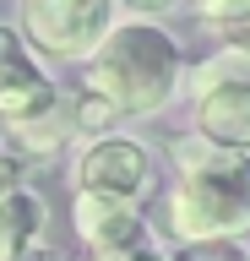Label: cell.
I'll list each match as a JSON object with an SVG mask.
<instances>
[{
    "label": "cell",
    "mask_w": 250,
    "mask_h": 261,
    "mask_svg": "<svg viewBox=\"0 0 250 261\" xmlns=\"http://www.w3.org/2000/svg\"><path fill=\"white\" fill-rule=\"evenodd\" d=\"M169 234L185 245L196 240H229L250 228V158L234 147H217L207 136L180 147V179L163 201Z\"/></svg>",
    "instance_id": "cell-1"
},
{
    "label": "cell",
    "mask_w": 250,
    "mask_h": 261,
    "mask_svg": "<svg viewBox=\"0 0 250 261\" xmlns=\"http://www.w3.org/2000/svg\"><path fill=\"white\" fill-rule=\"evenodd\" d=\"M180 87V44L152 22H125L87 55V93L120 114H152Z\"/></svg>",
    "instance_id": "cell-2"
},
{
    "label": "cell",
    "mask_w": 250,
    "mask_h": 261,
    "mask_svg": "<svg viewBox=\"0 0 250 261\" xmlns=\"http://www.w3.org/2000/svg\"><path fill=\"white\" fill-rule=\"evenodd\" d=\"M115 0H22V28L60 60H87L109 38Z\"/></svg>",
    "instance_id": "cell-3"
},
{
    "label": "cell",
    "mask_w": 250,
    "mask_h": 261,
    "mask_svg": "<svg viewBox=\"0 0 250 261\" xmlns=\"http://www.w3.org/2000/svg\"><path fill=\"white\" fill-rule=\"evenodd\" d=\"M54 103H60V87L33 65V55H27V44L17 33L0 28V120L27 125L38 114H49Z\"/></svg>",
    "instance_id": "cell-4"
},
{
    "label": "cell",
    "mask_w": 250,
    "mask_h": 261,
    "mask_svg": "<svg viewBox=\"0 0 250 261\" xmlns=\"http://www.w3.org/2000/svg\"><path fill=\"white\" fill-rule=\"evenodd\" d=\"M71 223L93 256H115V250L142 245V212L131 196H115V191H82L71 201Z\"/></svg>",
    "instance_id": "cell-5"
},
{
    "label": "cell",
    "mask_w": 250,
    "mask_h": 261,
    "mask_svg": "<svg viewBox=\"0 0 250 261\" xmlns=\"http://www.w3.org/2000/svg\"><path fill=\"white\" fill-rule=\"evenodd\" d=\"M76 185L82 191H115V196H131L147 191V152L136 142H120V136H103L82 152L76 163Z\"/></svg>",
    "instance_id": "cell-6"
},
{
    "label": "cell",
    "mask_w": 250,
    "mask_h": 261,
    "mask_svg": "<svg viewBox=\"0 0 250 261\" xmlns=\"http://www.w3.org/2000/svg\"><path fill=\"white\" fill-rule=\"evenodd\" d=\"M44 228V207L33 191H11L0 196V261H17Z\"/></svg>",
    "instance_id": "cell-7"
},
{
    "label": "cell",
    "mask_w": 250,
    "mask_h": 261,
    "mask_svg": "<svg viewBox=\"0 0 250 261\" xmlns=\"http://www.w3.org/2000/svg\"><path fill=\"white\" fill-rule=\"evenodd\" d=\"M180 261H250V256L234 240H196V245H185Z\"/></svg>",
    "instance_id": "cell-8"
},
{
    "label": "cell",
    "mask_w": 250,
    "mask_h": 261,
    "mask_svg": "<svg viewBox=\"0 0 250 261\" xmlns=\"http://www.w3.org/2000/svg\"><path fill=\"white\" fill-rule=\"evenodd\" d=\"M201 22H250V0H196Z\"/></svg>",
    "instance_id": "cell-9"
},
{
    "label": "cell",
    "mask_w": 250,
    "mask_h": 261,
    "mask_svg": "<svg viewBox=\"0 0 250 261\" xmlns=\"http://www.w3.org/2000/svg\"><path fill=\"white\" fill-rule=\"evenodd\" d=\"M11 191H22V163L0 152V196H11Z\"/></svg>",
    "instance_id": "cell-10"
},
{
    "label": "cell",
    "mask_w": 250,
    "mask_h": 261,
    "mask_svg": "<svg viewBox=\"0 0 250 261\" xmlns=\"http://www.w3.org/2000/svg\"><path fill=\"white\" fill-rule=\"evenodd\" d=\"M93 261H163V256H152V250L131 245V250H115V256H93Z\"/></svg>",
    "instance_id": "cell-11"
},
{
    "label": "cell",
    "mask_w": 250,
    "mask_h": 261,
    "mask_svg": "<svg viewBox=\"0 0 250 261\" xmlns=\"http://www.w3.org/2000/svg\"><path fill=\"white\" fill-rule=\"evenodd\" d=\"M120 6H131V11H174L180 0H120Z\"/></svg>",
    "instance_id": "cell-12"
},
{
    "label": "cell",
    "mask_w": 250,
    "mask_h": 261,
    "mask_svg": "<svg viewBox=\"0 0 250 261\" xmlns=\"http://www.w3.org/2000/svg\"><path fill=\"white\" fill-rule=\"evenodd\" d=\"M17 261H66V256H60V250H49V245H38V250H33V245H27V250H22Z\"/></svg>",
    "instance_id": "cell-13"
}]
</instances>
